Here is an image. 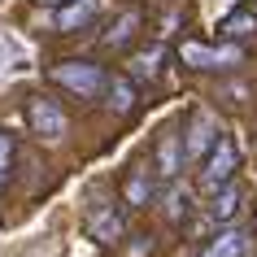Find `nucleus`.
<instances>
[{"label":"nucleus","mask_w":257,"mask_h":257,"mask_svg":"<svg viewBox=\"0 0 257 257\" xmlns=\"http://www.w3.org/2000/svg\"><path fill=\"white\" fill-rule=\"evenodd\" d=\"M196 166H201V188L205 192L227 188L231 179H235V170H240V149H235V140H231V136H218L214 149L205 153Z\"/></svg>","instance_id":"7ed1b4c3"},{"label":"nucleus","mask_w":257,"mask_h":257,"mask_svg":"<svg viewBox=\"0 0 257 257\" xmlns=\"http://www.w3.org/2000/svg\"><path fill=\"white\" fill-rule=\"evenodd\" d=\"M179 61L188 70H205V74H222V70H235V66H244V48L240 44H196V40H188V44H179Z\"/></svg>","instance_id":"f03ea898"},{"label":"nucleus","mask_w":257,"mask_h":257,"mask_svg":"<svg viewBox=\"0 0 257 257\" xmlns=\"http://www.w3.org/2000/svg\"><path fill=\"white\" fill-rule=\"evenodd\" d=\"M100 96H105V105L113 109V113H131V109H136V83L126 79V74H109Z\"/></svg>","instance_id":"f8f14e48"},{"label":"nucleus","mask_w":257,"mask_h":257,"mask_svg":"<svg viewBox=\"0 0 257 257\" xmlns=\"http://www.w3.org/2000/svg\"><path fill=\"white\" fill-rule=\"evenodd\" d=\"M9 170H14V136L0 131V192H5V183H9Z\"/></svg>","instance_id":"f3484780"},{"label":"nucleus","mask_w":257,"mask_h":257,"mask_svg":"<svg viewBox=\"0 0 257 257\" xmlns=\"http://www.w3.org/2000/svg\"><path fill=\"white\" fill-rule=\"evenodd\" d=\"M188 214H192V192L179 188V183H170V192H166V218H170V222H183Z\"/></svg>","instance_id":"dca6fc26"},{"label":"nucleus","mask_w":257,"mask_h":257,"mask_svg":"<svg viewBox=\"0 0 257 257\" xmlns=\"http://www.w3.org/2000/svg\"><path fill=\"white\" fill-rule=\"evenodd\" d=\"M162 61H166V48H162V44H149V48L131 53V61H126V79H131V83H153L157 74H162Z\"/></svg>","instance_id":"1a4fd4ad"},{"label":"nucleus","mask_w":257,"mask_h":257,"mask_svg":"<svg viewBox=\"0 0 257 257\" xmlns=\"http://www.w3.org/2000/svg\"><path fill=\"white\" fill-rule=\"evenodd\" d=\"M244 253H248V231L227 227V231H218V235L205 244L196 257H244Z\"/></svg>","instance_id":"9d476101"},{"label":"nucleus","mask_w":257,"mask_h":257,"mask_svg":"<svg viewBox=\"0 0 257 257\" xmlns=\"http://www.w3.org/2000/svg\"><path fill=\"white\" fill-rule=\"evenodd\" d=\"M100 14V0H70V5H57V31L61 35H74V31H87Z\"/></svg>","instance_id":"6e6552de"},{"label":"nucleus","mask_w":257,"mask_h":257,"mask_svg":"<svg viewBox=\"0 0 257 257\" xmlns=\"http://www.w3.org/2000/svg\"><path fill=\"white\" fill-rule=\"evenodd\" d=\"M222 136V126H218V118L209 113V109H196L192 113V122H188V131H183V162H201L205 153L214 149V140Z\"/></svg>","instance_id":"39448f33"},{"label":"nucleus","mask_w":257,"mask_h":257,"mask_svg":"<svg viewBox=\"0 0 257 257\" xmlns=\"http://www.w3.org/2000/svg\"><path fill=\"white\" fill-rule=\"evenodd\" d=\"M140 9H126V14H118L113 22H109V31L100 35V48H126V44L136 40V31H140Z\"/></svg>","instance_id":"9b49d317"},{"label":"nucleus","mask_w":257,"mask_h":257,"mask_svg":"<svg viewBox=\"0 0 257 257\" xmlns=\"http://www.w3.org/2000/svg\"><path fill=\"white\" fill-rule=\"evenodd\" d=\"M218 35L227 44H240V40H253L257 35V14H248V9H235V14L222 18V27H218Z\"/></svg>","instance_id":"ddd939ff"},{"label":"nucleus","mask_w":257,"mask_h":257,"mask_svg":"<svg viewBox=\"0 0 257 257\" xmlns=\"http://www.w3.org/2000/svg\"><path fill=\"white\" fill-rule=\"evenodd\" d=\"M179 170H183V140H179V126H166L157 149H153V179L175 183Z\"/></svg>","instance_id":"0eeeda50"},{"label":"nucleus","mask_w":257,"mask_h":257,"mask_svg":"<svg viewBox=\"0 0 257 257\" xmlns=\"http://www.w3.org/2000/svg\"><path fill=\"white\" fill-rule=\"evenodd\" d=\"M122 231H126V218H122V205L113 201H92L87 205V235L100 244H118Z\"/></svg>","instance_id":"423d86ee"},{"label":"nucleus","mask_w":257,"mask_h":257,"mask_svg":"<svg viewBox=\"0 0 257 257\" xmlns=\"http://www.w3.org/2000/svg\"><path fill=\"white\" fill-rule=\"evenodd\" d=\"M48 79L57 87H66L70 96H79V100H96V96L105 92V66H96V61H79V57H66V61H57L48 70Z\"/></svg>","instance_id":"f257e3e1"},{"label":"nucleus","mask_w":257,"mask_h":257,"mask_svg":"<svg viewBox=\"0 0 257 257\" xmlns=\"http://www.w3.org/2000/svg\"><path fill=\"white\" fill-rule=\"evenodd\" d=\"M5 61H9V48H5V44H0V66H5Z\"/></svg>","instance_id":"a211bd4d"},{"label":"nucleus","mask_w":257,"mask_h":257,"mask_svg":"<svg viewBox=\"0 0 257 257\" xmlns=\"http://www.w3.org/2000/svg\"><path fill=\"white\" fill-rule=\"evenodd\" d=\"M27 122H31V131L40 140H66V131H70V118H66V109L57 105L53 96H31L27 100Z\"/></svg>","instance_id":"20e7f679"},{"label":"nucleus","mask_w":257,"mask_h":257,"mask_svg":"<svg viewBox=\"0 0 257 257\" xmlns=\"http://www.w3.org/2000/svg\"><path fill=\"white\" fill-rule=\"evenodd\" d=\"M122 192H126V205H149L153 192H157V179H153L149 170H131L126 183H122Z\"/></svg>","instance_id":"4468645a"},{"label":"nucleus","mask_w":257,"mask_h":257,"mask_svg":"<svg viewBox=\"0 0 257 257\" xmlns=\"http://www.w3.org/2000/svg\"><path fill=\"white\" fill-rule=\"evenodd\" d=\"M248 14H257V0H248Z\"/></svg>","instance_id":"6ab92c4d"},{"label":"nucleus","mask_w":257,"mask_h":257,"mask_svg":"<svg viewBox=\"0 0 257 257\" xmlns=\"http://www.w3.org/2000/svg\"><path fill=\"white\" fill-rule=\"evenodd\" d=\"M48 5H70V0H48Z\"/></svg>","instance_id":"aec40b11"},{"label":"nucleus","mask_w":257,"mask_h":257,"mask_svg":"<svg viewBox=\"0 0 257 257\" xmlns=\"http://www.w3.org/2000/svg\"><path fill=\"white\" fill-rule=\"evenodd\" d=\"M240 188H235V183H227V188H218L214 192V205H209V218H214V222H231V218L240 214Z\"/></svg>","instance_id":"2eb2a0df"}]
</instances>
